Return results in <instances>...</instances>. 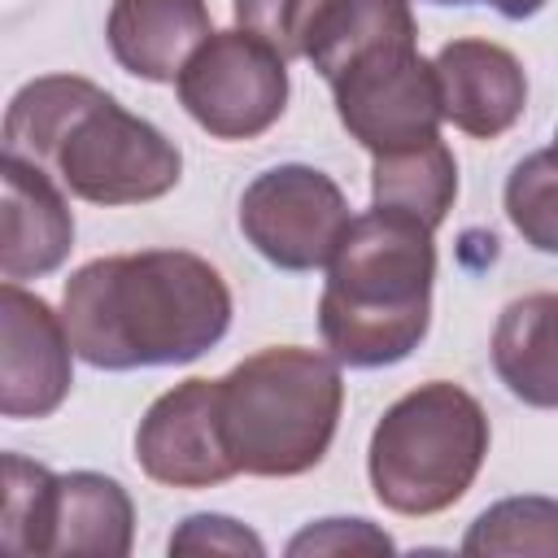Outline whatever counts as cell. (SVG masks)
I'll use <instances>...</instances> for the list:
<instances>
[{
	"mask_svg": "<svg viewBox=\"0 0 558 558\" xmlns=\"http://www.w3.org/2000/svg\"><path fill=\"white\" fill-rule=\"evenodd\" d=\"M61 318L74 353L96 371L183 366L227 336L231 288L187 248L118 253L65 279Z\"/></svg>",
	"mask_w": 558,
	"mask_h": 558,
	"instance_id": "6da1fadb",
	"label": "cell"
},
{
	"mask_svg": "<svg viewBox=\"0 0 558 558\" xmlns=\"http://www.w3.org/2000/svg\"><path fill=\"white\" fill-rule=\"evenodd\" d=\"M170 554H253V558H262L266 545L257 532H248L231 514H192L174 527Z\"/></svg>",
	"mask_w": 558,
	"mask_h": 558,
	"instance_id": "7402d4cb",
	"label": "cell"
},
{
	"mask_svg": "<svg viewBox=\"0 0 558 558\" xmlns=\"http://www.w3.org/2000/svg\"><path fill=\"white\" fill-rule=\"evenodd\" d=\"M488 453L484 405L449 384L432 379L397 397L371 432L366 471L375 497L392 514H440L480 475Z\"/></svg>",
	"mask_w": 558,
	"mask_h": 558,
	"instance_id": "5b68a950",
	"label": "cell"
},
{
	"mask_svg": "<svg viewBox=\"0 0 558 558\" xmlns=\"http://www.w3.org/2000/svg\"><path fill=\"white\" fill-rule=\"evenodd\" d=\"M74 248V214L44 166L0 157V275L22 283L57 270Z\"/></svg>",
	"mask_w": 558,
	"mask_h": 558,
	"instance_id": "8fae6325",
	"label": "cell"
},
{
	"mask_svg": "<svg viewBox=\"0 0 558 558\" xmlns=\"http://www.w3.org/2000/svg\"><path fill=\"white\" fill-rule=\"evenodd\" d=\"M74 344L65 318L22 283L4 279L0 288V410L4 418H44L52 414L70 384Z\"/></svg>",
	"mask_w": 558,
	"mask_h": 558,
	"instance_id": "30bf717a",
	"label": "cell"
},
{
	"mask_svg": "<svg viewBox=\"0 0 558 558\" xmlns=\"http://www.w3.org/2000/svg\"><path fill=\"white\" fill-rule=\"evenodd\" d=\"M554 148H558V135H554Z\"/></svg>",
	"mask_w": 558,
	"mask_h": 558,
	"instance_id": "484cf974",
	"label": "cell"
},
{
	"mask_svg": "<svg viewBox=\"0 0 558 558\" xmlns=\"http://www.w3.org/2000/svg\"><path fill=\"white\" fill-rule=\"evenodd\" d=\"M331 96L344 131L371 157L436 140L445 122L436 65L418 57V39H392L353 57L331 78Z\"/></svg>",
	"mask_w": 558,
	"mask_h": 558,
	"instance_id": "52a82bcc",
	"label": "cell"
},
{
	"mask_svg": "<svg viewBox=\"0 0 558 558\" xmlns=\"http://www.w3.org/2000/svg\"><path fill=\"white\" fill-rule=\"evenodd\" d=\"M436 83L445 122L475 140L506 135L527 105V74L519 57L493 39H453L436 52Z\"/></svg>",
	"mask_w": 558,
	"mask_h": 558,
	"instance_id": "7c38bea8",
	"label": "cell"
},
{
	"mask_svg": "<svg viewBox=\"0 0 558 558\" xmlns=\"http://www.w3.org/2000/svg\"><path fill=\"white\" fill-rule=\"evenodd\" d=\"M235 22L270 39L283 57H305V35L327 0H231Z\"/></svg>",
	"mask_w": 558,
	"mask_h": 558,
	"instance_id": "44dd1931",
	"label": "cell"
},
{
	"mask_svg": "<svg viewBox=\"0 0 558 558\" xmlns=\"http://www.w3.org/2000/svg\"><path fill=\"white\" fill-rule=\"evenodd\" d=\"M4 153L52 170L92 205L157 201L183 174V153L153 122L78 74H44L9 100Z\"/></svg>",
	"mask_w": 558,
	"mask_h": 558,
	"instance_id": "7a4b0ae2",
	"label": "cell"
},
{
	"mask_svg": "<svg viewBox=\"0 0 558 558\" xmlns=\"http://www.w3.org/2000/svg\"><path fill=\"white\" fill-rule=\"evenodd\" d=\"M288 554H392V541L366 519H318L288 541Z\"/></svg>",
	"mask_w": 558,
	"mask_h": 558,
	"instance_id": "603a6c76",
	"label": "cell"
},
{
	"mask_svg": "<svg viewBox=\"0 0 558 558\" xmlns=\"http://www.w3.org/2000/svg\"><path fill=\"white\" fill-rule=\"evenodd\" d=\"M506 214L532 248L558 253V148L532 153L510 170Z\"/></svg>",
	"mask_w": 558,
	"mask_h": 558,
	"instance_id": "d6986e66",
	"label": "cell"
},
{
	"mask_svg": "<svg viewBox=\"0 0 558 558\" xmlns=\"http://www.w3.org/2000/svg\"><path fill=\"white\" fill-rule=\"evenodd\" d=\"M453 196H458V161L440 135L375 157V174H371L375 205L405 209L436 231L445 222V214L453 209Z\"/></svg>",
	"mask_w": 558,
	"mask_h": 558,
	"instance_id": "e0dca14e",
	"label": "cell"
},
{
	"mask_svg": "<svg viewBox=\"0 0 558 558\" xmlns=\"http://www.w3.org/2000/svg\"><path fill=\"white\" fill-rule=\"evenodd\" d=\"M344 410L340 362L318 349L275 344L218 379L222 440L244 475L288 480L323 462Z\"/></svg>",
	"mask_w": 558,
	"mask_h": 558,
	"instance_id": "277c9868",
	"label": "cell"
},
{
	"mask_svg": "<svg viewBox=\"0 0 558 558\" xmlns=\"http://www.w3.org/2000/svg\"><path fill=\"white\" fill-rule=\"evenodd\" d=\"M436 240L405 209L357 214L327 262L318 331L336 362L375 371L410 357L432 323Z\"/></svg>",
	"mask_w": 558,
	"mask_h": 558,
	"instance_id": "3957f363",
	"label": "cell"
},
{
	"mask_svg": "<svg viewBox=\"0 0 558 558\" xmlns=\"http://www.w3.org/2000/svg\"><path fill=\"white\" fill-rule=\"evenodd\" d=\"M52 480L57 475L48 466L26 462L22 453H4V519H0V541H4L9 554H39Z\"/></svg>",
	"mask_w": 558,
	"mask_h": 558,
	"instance_id": "ffe728a7",
	"label": "cell"
},
{
	"mask_svg": "<svg viewBox=\"0 0 558 558\" xmlns=\"http://www.w3.org/2000/svg\"><path fill=\"white\" fill-rule=\"evenodd\" d=\"M392 39H418L410 0H327L305 35V61L331 83L353 57Z\"/></svg>",
	"mask_w": 558,
	"mask_h": 558,
	"instance_id": "2e32d148",
	"label": "cell"
},
{
	"mask_svg": "<svg viewBox=\"0 0 558 558\" xmlns=\"http://www.w3.org/2000/svg\"><path fill=\"white\" fill-rule=\"evenodd\" d=\"M462 554H545L558 558V501L554 497H506L488 506L462 536Z\"/></svg>",
	"mask_w": 558,
	"mask_h": 558,
	"instance_id": "ac0fdd59",
	"label": "cell"
},
{
	"mask_svg": "<svg viewBox=\"0 0 558 558\" xmlns=\"http://www.w3.org/2000/svg\"><path fill=\"white\" fill-rule=\"evenodd\" d=\"M432 4H480V0H432Z\"/></svg>",
	"mask_w": 558,
	"mask_h": 558,
	"instance_id": "d4e9b609",
	"label": "cell"
},
{
	"mask_svg": "<svg viewBox=\"0 0 558 558\" xmlns=\"http://www.w3.org/2000/svg\"><path fill=\"white\" fill-rule=\"evenodd\" d=\"M135 462L170 488H209L240 475L222 440L218 379H183L161 392L140 418Z\"/></svg>",
	"mask_w": 558,
	"mask_h": 558,
	"instance_id": "9c48e42d",
	"label": "cell"
},
{
	"mask_svg": "<svg viewBox=\"0 0 558 558\" xmlns=\"http://www.w3.org/2000/svg\"><path fill=\"white\" fill-rule=\"evenodd\" d=\"M179 105L214 140H257L283 118L288 57L257 31H214L174 78Z\"/></svg>",
	"mask_w": 558,
	"mask_h": 558,
	"instance_id": "8992f818",
	"label": "cell"
},
{
	"mask_svg": "<svg viewBox=\"0 0 558 558\" xmlns=\"http://www.w3.org/2000/svg\"><path fill=\"white\" fill-rule=\"evenodd\" d=\"M113 61L148 83H174L187 57L214 35L205 0H113L109 9Z\"/></svg>",
	"mask_w": 558,
	"mask_h": 558,
	"instance_id": "4fadbf2b",
	"label": "cell"
},
{
	"mask_svg": "<svg viewBox=\"0 0 558 558\" xmlns=\"http://www.w3.org/2000/svg\"><path fill=\"white\" fill-rule=\"evenodd\" d=\"M349 222L353 218L340 183L301 161L262 170L240 196L244 240L279 270L327 266Z\"/></svg>",
	"mask_w": 558,
	"mask_h": 558,
	"instance_id": "ba28073f",
	"label": "cell"
},
{
	"mask_svg": "<svg viewBox=\"0 0 558 558\" xmlns=\"http://www.w3.org/2000/svg\"><path fill=\"white\" fill-rule=\"evenodd\" d=\"M480 4H493L501 17H510V22H523V17H532V13H541L545 9V0H480Z\"/></svg>",
	"mask_w": 558,
	"mask_h": 558,
	"instance_id": "cb8c5ba5",
	"label": "cell"
},
{
	"mask_svg": "<svg viewBox=\"0 0 558 558\" xmlns=\"http://www.w3.org/2000/svg\"><path fill=\"white\" fill-rule=\"evenodd\" d=\"M493 371L523 405L558 410V292H527L501 310Z\"/></svg>",
	"mask_w": 558,
	"mask_h": 558,
	"instance_id": "9a60e30c",
	"label": "cell"
},
{
	"mask_svg": "<svg viewBox=\"0 0 558 558\" xmlns=\"http://www.w3.org/2000/svg\"><path fill=\"white\" fill-rule=\"evenodd\" d=\"M135 541V506L126 488L100 471H70L52 480L39 554L126 558Z\"/></svg>",
	"mask_w": 558,
	"mask_h": 558,
	"instance_id": "5bb4252c",
	"label": "cell"
}]
</instances>
